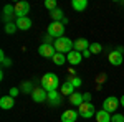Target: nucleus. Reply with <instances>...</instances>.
Masks as SVG:
<instances>
[{
  "label": "nucleus",
  "mask_w": 124,
  "mask_h": 122,
  "mask_svg": "<svg viewBox=\"0 0 124 122\" xmlns=\"http://www.w3.org/2000/svg\"><path fill=\"white\" fill-rule=\"evenodd\" d=\"M108 61H109V63H111L113 66H119V65H123V53H119L117 50L111 51V53L108 55Z\"/></svg>",
  "instance_id": "obj_10"
},
{
  "label": "nucleus",
  "mask_w": 124,
  "mask_h": 122,
  "mask_svg": "<svg viewBox=\"0 0 124 122\" xmlns=\"http://www.w3.org/2000/svg\"><path fill=\"white\" fill-rule=\"evenodd\" d=\"M121 106V101L114 97V96H109V97H106L104 102H103V109L108 111L109 114H116V109Z\"/></svg>",
  "instance_id": "obj_5"
},
{
  "label": "nucleus",
  "mask_w": 124,
  "mask_h": 122,
  "mask_svg": "<svg viewBox=\"0 0 124 122\" xmlns=\"http://www.w3.org/2000/svg\"><path fill=\"white\" fill-rule=\"evenodd\" d=\"M13 106H15V101H13L12 96H3V97H0V107H2L3 111H10Z\"/></svg>",
  "instance_id": "obj_15"
},
{
  "label": "nucleus",
  "mask_w": 124,
  "mask_h": 122,
  "mask_svg": "<svg viewBox=\"0 0 124 122\" xmlns=\"http://www.w3.org/2000/svg\"><path fill=\"white\" fill-rule=\"evenodd\" d=\"M111 122H124V115L123 114H113V117H111Z\"/></svg>",
  "instance_id": "obj_28"
},
{
  "label": "nucleus",
  "mask_w": 124,
  "mask_h": 122,
  "mask_svg": "<svg viewBox=\"0 0 124 122\" xmlns=\"http://www.w3.org/2000/svg\"><path fill=\"white\" fill-rule=\"evenodd\" d=\"M83 101H85V102H91V93H85L83 94Z\"/></svg>",
  "instance_id": "obj_31"
},
{
  "label": "nucleus",
  "mask_w": 124,
  "mask_h": 122,
  "mask_svg": "<svg viewBox=\"0 0 124 122\" xmlns=\"http://www.w3.org/2000/svg\"><path fill=\"white\" fill-rule=\"evenodd\" d=\"M17 30H18L17 28V23H13V22L12 23H5V33L7 35H13Z\"/></svg>",
  "instance_id": "obj_24"
},
{
  "label": "nucleus",
  "mask_w": 124,
  "mask_h": 122,
  "mask_svg": "<svg viewBox=\"0 0 124 122\" xmlns=\"http://www.w3.org/2000/svg\"><path fill=\"white\" fill-rule=\"evenodd\" d=\"M71 7L76 10V12H83L88 7V0H73L71 2Z\"/></svg>",
  "instance_id": "obj_19"
},
{
  "label": "nucleus",
  "mask_w": 124,
  "mask_h": 122,
  "mask_svg": "<svg viewBox=\"0 0 124 122\" xmlns=\"http://www.w3.org/2000/svg\"><path fill=\"white\" fill-rule=\"evenodd\" d=\"M50 15H51L53 22H63V18H65V17H63V10H60V8L50 12Z\"/></svg>",
  "instance_id": "obj_22"
},
{
  "label": "nucleus",
  "mask_w": 124,
  "mask_h": 122,
  "mask_svg": "<svg viewBox=\"0 0 124 122\" xmlns=\"http://www.w3.org/2000/svg\"><path fill=\"white\" fill-rule=\"evenodd\" d=\"M81 55H83V58H89V55H91V51H89V50H86V51H83Z\"/></svg>",
  "instance_id": "obj_33"
},
{
  "label": "nucleus",
  "mask_w": 124,
  "mask_h": 122,
  "mask_svg": "<svg viewBox=\"0 0 124 122\" xmlns=\"http://www.w3.org/2000/svg\"><path fill=\"white\" fill-rule=\"evenodd\" d=\"M33 89H35V87L31 86V83H30V81L22 83V86H20V91H22L23 94H31V93H33Z\"/></svg>",
  "instance_id": "obj_23"
},
{
  "label": "nucleus",
  "mask_w": 124,
  "mask_h": 122,
  "mask_svg": "<svg viewBox=\"0 0 124 122\" xmlns=\"http://www.w3.org/2000/svg\"><path fill=\"white\" fill-rule=\"evenodd\" d=\"M51 38H53V36H50V35H45V36H43V43H46V45H51Z\"/></svg>",
  "instance_id": "obj_32"
},
{
  "label": "nucleus",
  "mask_w": 124,
  "mask_h": 122,
  "mask_svg": "<svg viewBox=\"0 0 124 122\" xmlns=\"http://www.w3.org/2000/svg\"><path fill=\"white\" fill-rule=\"evenodd\" d=\"M38 53H40V56H43V58H53L55 55H56V50H55L53 45L41 43V45L38 46Z\"/></svg>",
  "instance_id": "obj_7"
},
{
  "label": "nucleus",
  "mask_w": 124,
  "mask_h": 122,
  "mask_svg": "<svg viewBox=\"0 0 124 122\" xmlns=\"http://www.w3.org/2000/svg\"><path fill=\"white\" fill-rule=\"evenodd\" d=\"M78 111H75V109H68V111H65V112L61 114V122H76L78 119Z\"/></svg>",
  "instance_id": "obj_11"
},
{
  "label": "nucleus",
  "mask_w": 124,
  "mask_h": 122,
  "mask_svg": "<svg viewBox=\"0 0 124 122\" xmlns=\"http://www.w3.org/2000/svg\"><path fill=\"white\" fill-rule=\"evenodd\" d=\"M45 8H48L50 12H53V10H56V0H45Z\"/></svg>",
  "instance_id": "obj_27"
},
{
  "label": "nucleus",
  "mask_w": 124,
  "mask_h": 122,
  "mask_svg": "<svg viewBox=\"0 0 124 122\" xmlns=\"http://www.w3.org/2000/svg\"><path fill=\"white\" fill-rule=\"evenodd\" d=\"M70 83H71V84L75 86V87H79V86L83 84V81H81V79H79L78 76H75V78H71V79H70Z\"/></svg>",
  "instance_id": "obj_29"
},
{
  "label": "nucleus",
  "mask_w": 124,
  "mask_h": 122,
  "mask_svg": "<svg viewBox=\"0 0 124 122\" xmlns=\"http://www.w3.org/2000/svg\"><path fill=\"white\" fill-rule=\"evenodd\" d=\"M51 59H53V63H55L56 66H63V65H65V63L68 61L66 55H63V53H56V55L51 58Z\"/></svg>",
  "instance_id": "obj_21"
},
{
  "label": "nucleus",
  "mask_w": 124,
  "mask_h": 122,
  "mask_svg": "<svg viewBox=\"0 0 124 122\" xmlns=\"http://www.w3.org/2000/svg\"><path fill=\"white\" fill-rule=\"evenodd\" d=\"M17 28L22 30V31H27V30L31 28V20L28 17H23V18H17Z\"/></svg>",
  "instance_id": "obj_16"
},
{
  "label": "nucleus",
  "mask_w": 124,
  "mask_h": 122,
  "mask_svg": "<svg viewBox=\"0 0 124 122\" xmlns=\"http://www.w3.org/2000/svg\"><path fill=\"white\" fill-rule=\"evenodd\" d=\"M66 58H68V63H70V65L76 66V65H79V63H81L83 55H81L79 51H76V50H73L71 53H68V55H66Z\"/></svg>",
  "instance_id": "obj_12"
},
{
  "label": "nucleus",
  "mask_w": 124,
  "mask_h": 122,
  "mask_svg": "<svg viewBox=\"0 0 124 122\" xmlns=\"http://www.w3.org/2000/svg\"><path fill=\"white\" fill-rule=\"evenodd\" d=\"M96 112H98V111L94 109V106L91 102H83L78 107V114H79L83 119H91L93 115H96Z\"/></svg>",
  "instance_id": "obj_4"
},
{
  "label": "nucleus",
  "mask_w": 124,
  "mask_h": 122,
  "mask_svg": "<svg viewBox=\"0 0 124 122\" xmlns=\"http://www.w3.org/2000/svg\"><path fill=\"white\" fill-rule=\"evenodd\" d=\"M75 89H76V87L71 84L70 81H65V83L61 84V89H60V93L63 94V96H71V94L75 93Z\"/></svg>",
  "instance_id": "obj_18"
},
{
  "label": "nucleus",
  "mask_w": 124,
  "mask_h": 122,
  "mask_svg": "<svg viewBox=\"0 0 124 122\" xmlns=\"http://www.w3.org/2000/svg\"><path fill=\"white\" fill-rule=\"evenodd\" d=\"M89 51H91V55H98V53L103 51V46H101L99 43H91V45H89Z\"/></svg>",
  "instance_id": "obj_25"
},
{
  "label": "nucleus",
  "mask_w": 124,
  "mask_h": 122,
  "mask_svg": "<svg viewBox=\"0 0 124 122\" xmlns=\"http://www.w3.org/2000/svg\"><path fill=\"white\" fill-rule=\"evenodd\" d=\"M58 86H60V79H58V76L55 73H46V74H43L41 78V87L45 89V91H56Z\"/></svg>",
  "instance_id": "obj_1"
},
{
  "label": "nucleus",
  "mask_w": 124,
  "mask_h": 122,
  "mask_svg": "<svg viewBox=\"0 0 124 122\" xmlns=\"http://www.w3.org/2000/svg\"><path fill=\"white\" fill-rule=\"evenodd\" d=\"M0 59H2V66H3V68H10V66H12V59L5 56L3 51H2V55H0Z\"/></svg>",
  "instance_id": "obj_26"
},
{
  "label": "nucleus",
  "mask_w": 124,
  "mask_h": 122,
  "mask_svg": "<svg viewBox=\"0 0 124 122\" xmlns=\"http://www.w3.org/2000/svg\"><path fill=\"white\" fill-rule=\"evenodd\" d=\"M96 122H111V114L108 112V111H104V109H101V111H98L96 112Z\"/></svg>",
  "instance_id": "obj_17"
},
{
  "label": "nucleus",
  "mask_w": 124,
  "mask_h": 122,
  "mask_svg": "<svg viewBox=\"0 0 124 122\" xmlns=\"http://www.w3.org/2000/svg\"><path fill=\"white\" fill-rule=\"evenodd\" d=\"M70 102L73 104V106H78V107H79L81 104L85 102V101H83V94L81 93H73L70 96Z\"/></svg>",
  "instance_id": "obj_20"
},
{
  "label": "nucleus",
  "mask_w": 124,
  "mask_h": 122,
  "mask_svg": "<svg viewBox=\"0 0 124 122\" xmlns=\"http://www.w3.org/2000/svg\"><path fill=\"white\" fill-rule=\"evenodd\" d=\"M13 17H15V5H5L3 7V20H5V23H12Z\"/></svg>",
  "instance_id": "obj_14"
},
{
  "label": "nucleus",
  "mask_w": 124,
  "mask_h": 122,
  "mask_svg": "<svg viewBox=\"0 0 124 122\" xmlns=\"http://www.w3.org/2000/svg\"><path fill=\"white\" fill-rule=\"evenodd\" d=\"M60 104H61V93H58V91H50V93H48V106L56 107Z\"/></svg>",
  "instance_id": "obj_9"
},
{
  "label": "nucleus",
  "mask_w": 124,
  "mask_h": 122,
  "mask_svg": "<svg viewBox=\"0 0 124 122\" xmlns=\"http://www.w3.org/2000/svg\"><path fill=\"white\" fill-rule=\"evenodd\" d=\"M18 94H20V89H18V87H12V89H10V94H8V96H12V97L15 99Z\"/></svg>",
  "instance_id": "obj_30"
},
{
  "label": "nucleus",
  "mask_w": 124,
  "mask_h": 122,
  "mask_svg": "<svg viewBox=\"0 0 124 122\" xmlns=\"http://www.w3.org/2000/svg\"><path fill=\"white\" fill-rule=\"evenodd\" d=\"M31 99L35 102H45L48 99V91H45L43 87H35L31 93Z\"/></svg>",
  "instance_id": "obj_8"
},
{
  "label": "nucleus",
  "mask_w": 124,
  "mask_h": 122,
  "mask_svg": "<svg viewBox=\"0 0 124 122\" xmlns=\"http://www.w3.org/2000/svg\"><path fill=\"white\" fill-rule=\"evenodd\" d=\"M73 43H75V41H71L70 38L61 36V38H58V40H55L53 46H55V50H56V53L68 55V53H71V51H73Z\"/></svg>",
  "instance_id": "obj_2"
},
{
  "label": "nucleus",
  "mask_w": 124,
  "mask_h": 122,
  "mask_svg": "<svg viewBox=\"0 0 124 122\" xmlns=\"http://www.w3.org/2000/svg\"><path fill=\"white\" fill-rule=\"evenodd\" d=\"M48 35L53 38H61L65 36V25L61 22H51L50 27H48Z\"/></svg>",
  "instance_id": "obj_3"
},
{
  "label": "nucleus",
  "mask_w": 124,
  "mask_h": 122,
  "mask_svg": "<svg viewBox=\"0 0 124 122\" xmlns=\"http://www.w3.org/2000/svg\"><path fill=\"white\" fill-rule=\"evenodd\" d=\"M119 101H121V106L124 107V96H121V99H119Z\"/></svg>",
  "instance_id": "obj_34"
},
{
  "label": "nucleus",
  "mask_w": 124,
  "mask_h": 122,
  "mask_svg": "<svg viewBox=\"0 0 124 122\" xmlns=\"http://www.w3.org/2000/svg\"><path fill=\"white\" fill-rule=\"evenodd\" d=\"M28 12H30V3L28 2H17V3H15V17H17V18L27 17Z\"/></svg>",
  "instance_id": "obj_6"
},
{
  "label": "nucleus",
  "mask_w": 124,
  "mask_h": 122,
  "mask_svg": "<svg viewBox=\"0 0 124 122\" xmlns=\"http://www.w3.org/2000/svg\"><path fill=\"white\" fill-rule=\"evenodd\" d=\"M73 50H76L79 53H83L86 50H89V43H88V40L86 38H78L76 41L73 43Z\"/></svg>",
  "instance_id": "obj_13"
}]
</instances>
